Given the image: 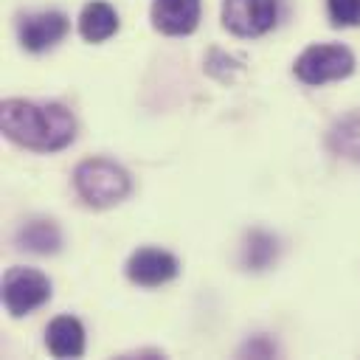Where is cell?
<instances>
[{"mask_svg":"<svg viewBox=\"0 0 360 360\" xmlns=\"http://www.w3.org/2000/svg\"><path fill=\"white\" fill-rule=\"evenodd\" d=\"M45 346L53 357H79L84 352V326L73 315H59L45 329Z\"/></svg>","mask_w":360,"mask_h":360,"instance_id":"cell-9","label":"cell"},{"mask_svg":"<svg viewBox=\"0 0 360 360\" xmlns=\"http://www.w3.org/2000/svg\"><path fill=\"white\" fill-rule=\"evenodd\" d=\"M326 11L335 28L360 25V0H326Z\"/></svg>","mask_w":360,"mask_h":360,"instance_id":"cell-14","label":"cell"},{"mask_svg":"<svg viewBox=\"0 0 360 360\" xmlns=\"http://www.w3.org/2000/svg\"><path fill=\"white\" fill-rule=\"evenodd\" d=\"M180 273V262L160 248H141L127 262V278L138 287H160Z\"/></svg>","mask_w":360,"mask_h":360,"instance_id":"cell-6","label":"cell"},{"mask_svg":"<svg viewBox=\"0 0 360 360\" xmlns=\"http://www.w3.org/2000/svg\"><path fill=\"white\" fill-rule=\"evenodd\" d=\"M51 298V281L34 267H11L3 276V304L11 318H22L39 309Z\"/></svg>","mask_w":360,"mask_h":360,"instance_id":"cell-4","label":"cell"},{"mask_svg":"<svg viewBox=\"0 0 360 360\" xmlns=\"http://www.w3.org/2000/svg\"><path fill=\"white\" fill-rule=\"evenodd\" d=\"M276 0H222V25L236 37H262L276 25Z\"/></svg>","mask_w":360,"mask_h":360,"instance_id":"cell-5","label":"cell"},{"mask_svg":"<svg viewBox=\"0 0 360 360\" xmlns=\"http://www.w3.org/2000/svg\"><path fill=\"white\" fill-rule=\"evenodd\" d=\"M326 143L335 155L360 160V112H352V115H343L340 121H335Z\"/></svg>","mask_w":360,"mask_h":360,"instance_id":"cell-12","label":"cell"},{"mask_svg":"<svg viewBox=\"0 0 360 360\" xmlns=\"http://www.w3.org/2000/svg\"><path fill=\"white\" fill-rule=\"evenodd\" d=\"M292 70L304 84L318 87V84L352 76L354 53L340 42H318V45H309V48L301 51V56L295 59Z\"/></svg>","mask_w":360,"mask_h":360,"instance_id":"cell-3","label":"cell"},{"mask_svg":"<svg viewBox=\"0 0 360 360\" xmlns=\"http://www.w3.org/2000/svg\"><path fill=\"white\" fill-rule=\"evenodd\" d=\"M118 31V14L110 3L104 0H93L82 8L79 14V34L87 42H104Z\"/></svg>","mask_w":360,"mask_h":360,"instance_id":"cell-10","label":"cell"},{"mask_svg":"<svg viewBox=\"0 0 360 360\" xmlns=\"http://www.w3.org/2000/svg\"><path fill=\"white\" fill-rule=\"evenodd\" d=\"M73 186L79 197L93 208H110L121 202L132 188L129 174L107 158H90L79 163L73 172Z\"/></svg>","mask_w":360,"mask_h":360,"instance_id":"cell-2","label":"cell"},{"mask_svg":"<svg viewBox=\"0 0 360 360\" xmlns=\"http://www.w3.org/2000/svg\"><path fill=\"white\" fill-rule=\"evenodd\" d=\"M276 259V239L264 231H253L250 239H248V248H245V262L248 267L253 270H264L270 262Z\"/></svg>","mask_w":360,"mask_h":360,"instance_id":"cell-13","label":"cell"},{"mask_svg":"<svg viewBox=\"0 0 360 360\" xmlns=\"http://www.w3.org/2000/svg\"><path fill=\"white\" fill-rule=\"evenodd\" d=\"M68 28H70V22L62 11H34L20 20L17 34H20V42L25 51L42 53V51L53 48L68 34Z\"/></svg>","mask_w":360,"mask_h":360,"instance_id":"cell-7","label":"cell"},{"mask_svg":"<svg viewBox=\"0 0 360 360\" xmlns=\"http://www.w3.org/2000/svg\"><path fill=\"white\" fill-rule=\"evenodd\" d=\"M0 127L8 141L34 152H56L76 138V121L70 110L56 101L37 104L6 98L0 104Z\"/></svg>","mask_w":360,"mask_h":360,"instance_id":"cell-1","label":"cell"},{"mask_svg":"<svg viewBox=\"0 0 360 360\" xmlns=\"http://www.w3.org/2000/svg\"><path fill=\"white\" fill-rule=\"evenodd\" d=\"M152 25L166 37H186L200 22V0H155Z\"/></svg>","mask_w":360,"mask_h":360,"instance_id":"cell-8","label":"cell"},{"mask_svg":"<svg viewBox=\"0 0 360 360\" xmlns=\"http://www.w3.org/2000/svg\"><path fill=\"white\" fill-rule=\"evenodd\" d=\"M17 242L20 248L31 250V253H56L62 245V233L51 219H31L17 231Z\"/></svg>","mask_w":360,"mask_h":360,"instance_id":"cell-11","label":"cell"}]
</instances>
